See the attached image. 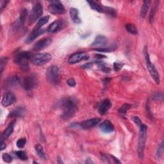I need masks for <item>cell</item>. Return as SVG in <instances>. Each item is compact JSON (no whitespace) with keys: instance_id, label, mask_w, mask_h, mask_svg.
<instances>
[{"instance_id":"1","label":"cell","mask_w":164,"mask_h":164,"mask_svg":"<svg viewBox=\"0 0 164 164\" xmlns=\"http://www.w3.org/2000/svg\"><path fill=\"white\" fill-rule=\"evenodd\" d=\"M57 106L62 110L61 117L64 120H69L74 115L78 110L77 100L72 97L62 99L58 102Z\"/></svg>"},{"instance_id":"2","label":"cell","mask_w":164,"mask_h":164,"mask_svg":"<svg viewBox=\"0 0 164 164\" xmlns=\"http://www.w3.org/2000/svg\"><path fill=\"white\" fill-rule=\"evenodd\" d=\"M31 54L28 51H21L18 53L14 57V62L18 64L23 71H28L30 69L28 61L30 60Z\"/></svg>"},{"instance_id":"3","label":"cell","mask_w":164,"mask_h":164,"mask_svg":"<svg viewBox=\"0 0 164 164\" xmlns=\"http://www.w3.org/2000/svg\"><path fill=\"white\" fill-rule=\"evenodd\" d=\"M147 126L142 124L139 126V136L138 139L137 145V153L139 157L142 160L144 156V149L146 146V138H147Z\"/></svg>"},{"instance_id":"4","label":"cell","mask_w":164,"mask_h":164,"mask_svg":"<svg viewBox=\"0 0 164 164\" xmlns=\"http://www.w3.org/2000/svg\"><path fill=\"white\" fill-rule=\"evenodd\" d=\"M46 78L49 83L53 85H57L60 81V69L56 65L49 67L46 72Z\"/></svg>"},{"instance_id":"5","label":"cell","mask_w":164,"mask_h":164,"mask_svg":"<svg viewBox=\"0 0 164 164\" xmlns=\"http://www.w3.org/2000/svg\"><path fill=\"white\" fill-rule=\"evenodd\" d=\"M144 53L145 59H146V65H147V69H148L150 74H151L152 78L155 81V82L157 84H159L160 82L159 74H158V71L156 69V67H155V65L151 62V60H150L149 54L148 53L147 48L146 46L144 49Z\"/></svg>"},{"instance_id":"6","label":"cell","mask_w":164,"mask_h":164,"mask_svg":"<svg viewBox=\"0 0 164 164\" xmlns=\"http://www.w3.org/2000/svg\"><path fill=\"white\" fill-rule=\"evenodd\" d=\"M51 55L48 53H39L31 56L30 62L35 65H43L51 60Z\"/></svg>"},{"instance_id":"7","label":"cell","mask_w":164,"mask_h":164,"mask_svg":"<svg viewBox=\"0 0 164 164\" xmlns=\"http://www.w3.org/2000/svg\"><path fill=\"white\" fill-rule=\"evenodd\" d=\"M43 13V7L40 3H36L30 13L28 18V24H32L34 23L39 18L41 17Z\"/></svg>"},{"instance_id":"8","label":"cell","mask_w":164,"mask_h":164,"mask_svg":"<svg viewBox=\"0 0 164 164\" xmlns=\"http://www.w3.org/2000/svg\"><path fill=\"white\" fill-rule=\"evenodd\" d=\"M101 121V119L100 118H94L91 119H88L84 121H82L81 122H78V123H73V125L71 126L72 127H79L82 129L84 130H87L90 129L91 128H93L98 125V123H100Z\"/></svg>"},{"instance_id":"9","label":"cell","mask_w":164,"mask_h":164,"mask_svg":"<svg viewBox=\"0 0 164 164\" xmlns=\"http://www.w3.org/2000/svg\"><path fill=\"white\" fill-rule=\"evenodd\" d=\"M38 83V79L35 75L28 76L24 78L23 81V86L26 90H30L35 88Z\"/></svg>"},{"instance_id":"10","label":"cell","mask_w":164,"mask_h":164,"mask_svg":"<svg viewBox=\"0 0 164 164\" xmlns=\"http://www.w3.org/2000/svg\"><path fill=\"white\" fill-rule=\"evenodd\" d=\"M51 4L48 7V10L53 14H63L65 13V8L60 2L51 1Z\"/></svg>"},{"instance_id":"11","label":"cell","mask_w":164,"mask_h":164,"mask_svg":"<svg viewBox=\"0 0 164 164\" xmlns=\"http://www.w3.org/2000/svg\"><path fill=\"white\" fill-rule=\"evenodd\" d=\"M89 59V56L85 52H78L72 55L68 59V62L71 64H74L81 61L83 60H87Z\"/></svg>"},{"instance_id":"12","label":"cell","mask_w":164,"mask_h":164,"mask_svg":"<svg viewBox=\"0 0 164 164\" xmlns=\"http://www.w3.org/2000/svg\"><path fill=\"white\" fill-rule=\"evenodd\" d=\"M108 43V38L101 35H98L95 38L93 43L91 44V46L95 48V49H100L105 48V46Z\"/></svg>"},{"instance_id":"13","label":"cell","mask_w":164,"mask_h":164,"mask_svg":"<svg viewBox=\"0 0 164 164\" xmlns=\"http://www.w3.org/2000/svg\"><path fill=\"white\" fill-rule=\"evenodd\" d=\"M52 43V39L50 37H47L38 40L33 46V50L35 51H39L48 47Z\"/></svg>"},{"instance_id":"14","label":"cell","mask_w":164,"mask_h":164,"mask_svg":"<svg viewBox=\"0 0 164 164\" xmlns=\"http://www.w3.org/2000/svg\"><path fill=\"white\" fill-rule=\"evenodd\" d=\"M27 13H28V12H27V9L24 8L22 10L21 13H20V16L19 19L17 20V21L15 23V24L12 26V29L13 30H16L18 28H19L20 26H21L22 25L24 24L26 19V16H27Z\"/></svg>"},{"instance_id":"15","label":"cell","mask_w":164,"mask_h":164,"mask_svg":"<svg viewBox=\"0 0 164 164\" xmlns=\"http://www.w3.org/2000/svg\"><path fill=\"white\" fill-rule=\"evenodd\" d=\"M16 101V97L12 92H7L4 95L2 101V104L3 106L7 107L12 105Z\"/></svg>"},{"instance_id":"16","label":"cell","mask_w":164,"mask_h":164,"mask_svg":"<svg viewBox=\"0 0 164 164\" xmlns=\"http://www.w3.org/2000/svg\"><path fill=\"white\" fill-rule=\"evenodd\" d=\"M100 128L101 131L105 133H110L114 130V126L112 124V122L108 120L103 121L100 125Z\"/></svg>"},{"instance_id":"17","label":"cell","mask_w":164,"mask_h":164,"mask_svg":"<svg viewBox=\"0 0 164 164\" xmlns=\"http://www.w3.org/2000/svg\"><path fill=\"white\" fill-rule=\"evenodd\" d=\"M63 26H64V24L62 21L60 20L54 21L49 26L47 31L49 33H55L57 32L60 31L62 28Z\"/></svg>"},{"instance_id":"18","label":"cell","mask_w":164,"mask_h":164,"mask_svg":"<svg viewBox=\"0 0 164 164\" xmlns=\"http://www.w3.org/2000/svg\"><path fill=\"white\" fill-rule=\"evenodd\" d=\"M112 106V103L110 100L105 99L99 106V113L103 115L106 114Z\"/></svg>"},{"instance_id":"19","label":"cell","mask_w":164,"mask_h":164,"mask_svg":"<svg viewBox=\"0 0 164 164\" xmlns=\"http://www.w3.org/2000/svg\"><path fill=\"white\" fill-rule=\"evenodd\" d=\"M26 114V110L23 107H17L9 114L12 117H23Z\"/></svg>"},{"instance_id":"20","label":"cell","mask_w":164,"mask_h":164,"mask_svg":"<svg viewBox=\"0 0 164 164\" xmlns=\"http://www.w3.org/2000/svg\"><path fill=\"white\" fill-rule=\"evenodd\" d=\"M19 84V79L18 76H10L6 81V87L7 89L14 88Z\"/></svg>"},{"instance_id":"21","label":"cell","mask_w":164,"mask_h":164,"mask_svg":"<svg viewBox=\"0 0 164 164\" xmlns=\"http://www.w3.org/2000/svg\"><path fill=\"white\" fill-rule=\"evenodd\" d=\"M14 125H15V121L12 122L10 124L8 125L6 130L2 133V136H1V141H5L7 139L9 136L12 135V133L13 131V128H14Z\"/></svg>"},{"instance_id":"22","label":"cell","mask_w":164,"mask_h":164,"mask_svg":"<svg viewBox=\"0 0 164 164\" xmlns=\"http://www.w3.org/2000/svg\"><path fill=\"white\" fill-rule=\"evenodd\" d=\"M45 32L44 30H39L37 31H32V33L28 36V37L26 39L27 43H30L33 40H34L36 38H37L39 35H43Z\"/></svg>"},{"instance_id":"23","label":"cell","mask_w":164,"mask_h":164,"mask_svg":"<svg viewBox=\"0 0 164 164\" xmlns=\"http://www.w3.org/2000/svg\"><path fill=\"white\" fill-rule=\"evenodd\" d=\"M69 13H70L71 19H72V21H73L74 23L78 24V23H81V20H80V19L79 18V16H78V10H77L76 8H71L70 9Z\"/></svg>"},{"instance_id":"24","label":"cell","mask_w":164,"mask_h":164,"mask_svg":"<svg viewBox=\"0 0 164 164\" xmlns=\"http://www.w3.org/2000/svg\"><path fill=\"white\" fill-rule=\"evenodd\" d=\"M49 19V16H44V17L42 18L41 19H40L39 21H38L37 24H36V26L34 27L33 31H37V30H41V28H42V27L45 24H46L48 22Z\"/></svg>"},{"instance_id":"25","label":"cell","mask_w":164,"mask_h":164,"mask_svg":"<svg viewBox=\"0 0 164 164\" xmlns=\"http://www.w3.org/2000/svg\"><path fill=\"white\" fill-rule=\"evenodd\" d=\"M151 1H144L143 2L142 8H141V16L142 18H145L147 13L149 10V7L151 5Z\"/></svg>"},{"instance_id":"26","label":"cell","mask_w":164,"mask_h":164,"mask_svg":"<svg viewBox=\"0 0 164 164\" xmlns=\"http://www.w3.org/2000/svg\"><path fill=\"white\" fill-rule=\"evenodd\" d=\"M87 3L89 4V5L91 7V8L94 10L95 11H97V12H100V13L103 12V7H101L98 3L95 2H93V1H87Z\"/></svg>"},{"instance_id":"27","label":"cell","mask_w":164,"mask_h":164,"mask_svg":"<svg viewBox=\"0 0 164 164\" xmlns=\"http://www.w3.org/2000/svg\"><path fill=\"white\" fill-rule=\"evenodd\" d=\"M35 151H36L38 156L40 158L45 160L46 159V155H45V153L44 151L43 147L40 144H37V145L35 146Z\"/></svg>"},{"instance_id":"28","label":"cell","mask_w":164,"mask_h":164,"mask_svg":"<svg viewBox=\"0 0 164 164\" xmlns=\"http://www.w3.org/2000/svg\"><path fill=\"white\" fill-rule=\"evenodd\" d=\"M103 12H105L108 16H110L112 18L113 17L115 18L116 16V12L115 9L106 7H103Z\"/></svg>"},{"instance_id":"29","label":"cell","mask_w":164,"mask_h":164,"mask_svg":"<svg viewBox=\"0 0 164 164\" xmlns=\"http://www.w3.org/2000/svg\"><path fill=\"white\" fill-rule=\"evenodd\" d=\"M131 108V105L130 104H127V103H125L123 104L118 110V112L120 114L122 115H125L126 114L127 110L128 109H130Z\"/></svg>"},{"instance_id":"30","label":"cell","mask_w":164,"mask_h":164,"mask_svg":"<svg viewBox=\"0 0 164 164\" xmlns=\"http://www.w3.org/2000/svg\"><path fill=\"white\" fill-rule=\"evenodd\" d=\"M126 29L129 33L133 35L137 34V30H136L135 26L133 24H127L126 25Z\"/></svg>"},{"instance_id":"31","label":"cell","mask_w":164,"mask_h":164,"mask_svg":"<svg viewBox=\"0 0 164 164\" xmlns=\"http://www.w3.org/2000/svg\"><path fill=\"white\" fill-rule=\"evenodd\" d=\"M158 3V2H156L155 4V5L153 6V7H152L151 13H150L149 20H150V22H151V23H152V22L153 21V20H154V17H155V15L156 11V10H157Z\"/></svg>"},{"instance_id":"32","label":"cell","mask_w":164,"mask_h":164,"mask_svg":"<svg viewBox=\"0 0 164 164\" xmlns=\"http://www.w3.org/2000/svg\"><path fill=\"white\" fill-rule=\"evenodd\" d=\"M16 155L18 156V157L20 159H21L22 160H24V161H26L28 160V156L26 155V153L23 151H16Z\"/></svg>"},{"instance_id":"33","label":"cell","mask_w":164,"mask_h":164,"mask_svg":"<svg viewBox=\"0 0 164 164\" xmlns=\"http://www.w3.org/2000/svg\"><path fill=\"white\" fill-rule=\"evenodd\" d=\"M26 143V140L25 138H22V139H19L18 141H17V146L19 147V148H23L25 146Z\"/></svg>"},{"instance_id":"34","label":"cell","mask_w":164,"mask_h":164,"mask_svg":"<svg viewBox=\"0 0 164 164\" xmlns=\"http://www.w3.org/2000/svg\"><path fill=\"white\" fill-rule=\"evenodd\" d=\"M8 61V58L5 57V58H2L1 59V62H0V68H1V74H2L3 73V68L5 66L6 64L7 63Z\"/></svg>"},{"instance_id":"35","label":"cell","mask_w":164,"mask_h":164,"mask_svg":"<svg viewBox=\"0 0 164 164\" xmlns=\"http://www.w3.org/2000/svg\"><path fill=\"white\" fill-rule=\"evenodd\" d=\"M2 158H3V161H5V162H7V163H10V162H12V156H11L10 155H8V153H4V154H3V155H2Z\"/></svg>"},{"instance_id":"36","label":"cell","mask_w":164,"mask_h":164,"mask_svg":"<svg viewBox=\"0 0 164 164\" xmlns=\"http://www.w3.org/2000/svg\"><path fill=\"white\" fill-rule=\"evenodd\" d=\"M132 120H133V121L135 123V124H136V125L139 126V127L142 124L141 120V119H140L138 117H136V116L133 117H132Z\"/></svg>"},{"instance_id":"37","label":"cell","mask_w":164,"mask_h":164,"mask_svg":"<svg viewBox=\"0 0 164 164\" xmlns=\"http://www.w3.org/2000/svg\"><path fill=\"white\" fill-rule=\"evenodd\" d=\"M123 66V64H120V63H117V62H115L114 64V69L116 71H119L122 67Z\"/></svg>"},{"instance_id":"38","label":"cell","mask_w":164,"mask_h":164,"mask_svg":"<svg viewBox=\"0 0 164 164\" xmlns=\"http://www.w3.org/2000/svg\"><path fill=\"white\" fill-rule=\"evenodd\" d=\"M67 84L69 85L70 87H75V86H76V81H75L74 79H73V78H70V79H68L67 81Z\"/></svg>"},{"instance_id":"39","label":"cell","mask_w":164,"mask_h":164,"mask_svg":"<svg viewBox=\"0 0 164 164\" xmlns=\"http://www.w3.org/2000/svg\"><path fill=\"white\" fill-rule=\"evenodd\" d=\"M163 142H162L161 146L159 147V148H158V151H157V156H158V157L160 156L161 155V151L163 150Z\"/></svg>"},{"instance_id":"40","label":"cell","mask_w":164,"mask_h":164,"mask_svg":"<svg viewBox=\"0 0 164 164\" xmlns=\"http://www.w3.org/2000/svg\"><path fill=\"white\" fill-rule=\"evenodd\" d=\"M154 99H155V100H157L158 101H160V99L161 100H162V99H163V95H161V96H160V94L158 93V94H156L155 95Z\"/></svg>"},{"instance_id":"41","label":"cell","mask_w":164,"mask_h":164,"mask_svg":"<svg viewBox=\"0 0 164 164\" xmlns=\"http://www.w3.org/2000/svg\"><path fill=\"white\" fill-rule=\"evenodd\" d=\"M6 148V144L3 142V141H1V151H3V149Z\"/></svg>"},{"instance_id":"42","label":"cell","mask_w":164,"mask_h":164,"mask_svg":"<svg viewBox=\"0 0 164 164\" xmlns=\"http://www.w3.org/2000/svg\"><path fill=\"white\" fill-rule=\"evenodd\" d=\"M8 3V2H2V5H1V10H2V11L3 10V8H4L5 7H6V5H7Z\"/></svg>"},{"instance_id":"43","label":"cell","mask_w":164,"mask_h":164,"mask_svg":"<svg viewBox=\"0 0 164 164\" xmlns=\"http://www.w3.org/2000/svg\"><path fill=\"white\" fill-rule=\"evenodd\" d=\"M86 163H93V161H92V160H90V159H87V161H86Z\"/></svg>"},{"instance_id":"44","label":"cell","mask_w":164,"mask_h":164,"mask_svg":"<svg viewBox=\"0 0 164 164\" xmlns=\"http://www.w3.org/2000/svg\"><path fill=\"white\" fill-rule=\"evenodd\" d=\"M58 163H63V161L62 160H60V158H59V159H58Z\"/></svg>"}]
</instances>
